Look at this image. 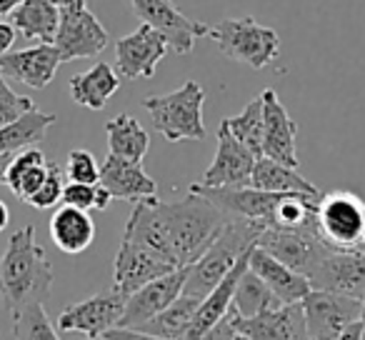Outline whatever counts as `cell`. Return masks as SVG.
Returning a JSON list of instances; mask_svg holds the SVG:
<instances>
[{
    "label": "cell",
    "mask_w": 365,
    "mask_h": 340,
    "mask_svg": "<svg viewBox=\"0 0 365 340\" xmlns=\"http://www.w3.org/2000/svg\"><path fill=\"white\" fill-rule=\"evenodd\" d=\"M53 265L46 248L38 245L36 225H23L8 240L0 255V303L11 318L26 308L46 303L53 290Z\"/></svg>",
    "instance_id": "cell-1"
},
{
    "label": "cell",
    "mask_w": 365,
    "mask_h": 340,
    "mask_svg": "<svg viewBox=\"0 0 365 340\" xmlns=\"http://www.w3.org/2000/svg\"><path fill=\"white\" fill-rule=\"evenodd\" d=\"M155 210L165 225L168 240L180 268L193 265L228 223V215L223 210L190 190L182 200H173V203H163L155 198Z\"/></svg>",
    "instance_id": "cell-2"
},
{
    "label": "cell",
    "mask_w": 365,
    "mask_h": 340,
    "mask_svg": "<svg viewBox=\"0 0 365 340\" xmlns=\"http://www.w3.org/2000/svg\"><path fill=\"white\" fill-rule=\"evenodd\" d=\"M268 228L260 220H245V218H228L218 238L210 243V248L188 265V278L182 285V295H195L205 298L225 275L233 270L240 255L255 248L260 233Z\"/></svg>",
    "instance_id": "cell-3"
},
{
    "label": "cell",
    "mask_w": 365,
    "mask_h": 340,
    "mask_svg": "<svg viewBox=\"0 0 365 340\" xmlns=\"http://www.w3.org/2000/svg\"><path fill=\"white\" fill-rule=\"evenodd\" d=\"M203 103L205 93L195 81L182 83L178 91L165 96H150L143 101L145 110L150 113L155 130L168 143L182 140H205L203 125Z\"/></svg>",
    "instance_id": "cell-4"
},
{
    "label": "cell",
    "mask_w": 365,
    "mask_h": 340,
    "mask_svg": "<svg viewBox=\"0 0 365 340\" xmlns=\"http://www.w3.org/2000/svg\"><path fill=\"white\" fill-rule=\"evenodd\" d=\"M208 38H213V43L225 58L243 63L253 71L268 68L280 56L278 33L268 26H260L253 16L225 18L210 26Z\"/></svg>",
    "instance_id": "cell-5"
},
{
    "label": "cell",
    "mask_w": 365,
    "mask_h": 340,
    "mask_svg": "<svg viewBox=\"0 0 365 340\" xmlns=\"http://www.w3.org/2000/svg\"><path fill=\"white\" fill-rule=\"evenodd\" d=\"M315 225L330 250L365 253V200L353 190L320 193Z\"/></svg>",
    "instance_id": "cell-6"
},
{
    "label": "cell",
    "mask_w": 365,
    "mask_h": 340,
    "mask_svg": "<svg viewBox=\"0 0 365 340\" xmlns=\"http://www.w3.org/2000/svg\"><path fill=\"white\" fill-rule=\"evenodd\" d=\"M255 245L303 275H310L325 255L333 253L325 245V240L320 238L315 220L308 225H298V228H275V225H268L260 233Z\"/></svg>",
    "instance_id": "cell-7"
},
{
    "label": "cell",
    "mask_w": 365,
    "mask_h": 340,
    "mask_svg": "<svg viewBox=\"0 0 365 340\" xmlns=\"http://www.w3.org/2000/svg\"><path fill=\"white\" fill-rule=\"evenodd\" d=\"M110 43V36L88 8L86 0H73L71 6L61 8V26H58L56 41L63 63L78 61V58H96Z\"/></svg>",
    "instance_id": "cell-8"
},
{
    "label": "cell",
    "mask_w": 365,
    "mask_h": 340,
    "mask_svg": "<svg viewBox=\"0 0 365 340\" xmlns=\"http://www.w3.org/2000/svg\"><path fill=\"white\" fill-rule=\"evenodd\" d=\"M305 330L310 340H338L353 323L360 320L363 300L330 290H310L303 298Z\"/></svg>",
    "instance_id": "cell-9"
},
{
    "label": "cell",
    "mask_w": 365,
    "mask_h": 340,
    "mask_svg": "<svg viewBox=\"0 0 365 340\" xmlns=\"http://www.w3.org/2000/svg\"><path fill=\"white\" fill-rule=\"evenodd\" d=\"M130 8L138 16V21L165 36L168 46L178 56H190L195 41L210 33V26L182 16V11L173 0H130Z\"/></svg>",
    "instance_id": "cell-10"
},
{
    "label": "cell",
    "mask_w": 365,
    "mask_h": 340,
    "mask_svg": "<svg viewBox=\"0 0 365 340\" xmlns=\"http://www.w3.org/2000/svg\"><path fill=\"white\" fill-rule=\"evenodd\" d=\"M128 295L120 290H108V293H98L81 303H73L61 310L56 328L63 333H83L86 338H101L108 330L118 328L123 310H125Z\"/></svg>",
    "instance_id": "cell-11"
},
{
    "label": "cell",
    "mask_w": 365,
    "mask_h": 340,
    "mask_svg": "<svg viewBox=\"0 0 365 340\" xmlns=\"http://www.w3.org/2000/svg\"><path fill=\"white\" fill-rule=\"evenodd\" d=\"M168 48L170 46L163 33L140 23L138 31L115 43V73L123 81H140V78L150 81Z\"/></svg>",
    "instance_id": "cell-12"
},
{
    "label": "cell",
    "mask_w": 365,
    "mask_h": 340,
    "mask_svg": "<svg viewBox=\"0 0 365 340\" xmlns=\"http://www.w3.org/2000/svg\"><path fill=\"white\" fill-rule=\"evenodd\" d=\"M258 158L230 133L228 123L218 125V150H215L213 163L200 178V185L208 188H245L250 185L253 165Z\"/></svg>",
    "instance_id": "cell-13"
},
{
    "label": "cell",
    "mask_w": 365,
    "mask_h": 340,
    "mask_svg": "<svg viewBox=\"0 0 365 340\" xmlns=\"http://www.w3.org/2000/svg\"><path fill=\"white\" fill-rule=\"evenodd\" d=\"M188 190L203 195L215 208L223 210L228 218L260 220L265 225L270 223V215H273L275 205L285 195V193H268V190L253 188V185H245V188H208V185L193 183Z\"/></svg>",
    "instance_id": "cell-14"
},
{
    "label": "cell",
    "mask_w": 365,
    "mask_h": 340,
    "mask_svg": "<svg viewBox=\"0 0 365 340\" xmlns=\"http://www.w3.org/2000/svg\"><path fill=\"white\" fill-rule=\"evenodd\" d=\"M185 278H188V265L173 270V273L163 275V278L150 280L140 290L128 295L125 310H123L120 320H118V328H140L148 320L155 318L158 313H163L182 293Z\"/></svg>",
    "instance_id": "cell-15"
},
{
    "label": "cell",
    "mask_w": 365,
    "mask_h": 340,
    "mask_svg": "<svg viewBox=\"0 0 365 340\" xmlns=\"http://www.w3.org/2000/svg\"><path fill=\"white\" fill-rule=\"evenodd\" d=\"M263 96V158L278 160L288 168H300L298 148V123L288 115L273 88L260 93Z\"/></svg>",
    "instance_id": "cell-16"
},
{
    "label": "cell",
    "mask_w": 365,
    "mask_h": 340,
    "mask_svg": "<svg viewBox=\"0 0 365 340\" xmlns=\"http://www.w3.org/2000/svg\"><path fill=\"white\" fill-rule=\"evenodd\" d=\"M313 290L360 298L365 295V253L358 250H333L318 263V268L308 275Z\"/></svg>",
    "instance_id": "cell-17"
},
{
    "label": "cell",
    "mask_w": 365,
    "mask_h": 340,
    "mask_svg": "<svg viewBox=\"0 0 365 340\" xmlns=\"http://www.w3.org/2000/svg\"><path fill=\"white\" fill-rule=\"evenodd\" d=\"M61 53L51 43L26 48V51L3 53L0 56V76L6 81H16L33 91H43L51 86L56 78L58 66H61Z\"/></svg>",
    "instance_id": "cell-18"
},
{
    "label": "cell",
    "mask_w": 365,
    "mask_h": 340,
    "mask_svg": "<svg viewBox=\"0 0 365 340\" xmlns=\"http://www.w3.org/2000/svg\"><path fill=\"white\" fill-rule=\"evenodd\" d=\"M173 270L178 268L173 263H168V260H163L160 255L150 253V250L140 248V245L130 243V240H120L115 263H113V280H115L113 288L120 290L123 295H133L150 280L163 278V275L173 273Z\"/></svg>",
    "instance_id": "cell-19"
},
{
    "label": "cell",
    "mask_w": 365,
    "mask_h": 340,
    "mask_svg": "<svg viewBox=\"0 0 365 340\" xmlns=\"http://www.w3.org/2000/svg\"><path fill=\"white\" fill-rule=\"evenodd\" d=\"M238 333L248 340H310L300 303L280 305L253 318H238Z\"/></svg>",
    "instance_id": "cell-20"
},
{
    "label": "cell",
    "mask_w": 365,
    "mask_h": 340,
    "mask_svg": "<svg viewBox=\"0 0 365 340\" xmlns=\"http://www.w3.org/2000/svg\"><path fill=\"white\" fill-rule=\"evenodd\" d=\"M101 185L113 195V200H128V203H140V200L155 198L158 185L150 175L140 168V163L123 160L118 155H108L101 165Z\"/></svg>",
    "instance_id": "cell-21"
},
{
    "label": "cell",
    "mask_w": 365,
    "mask_h": 340,
    "mask_svg": "<svg viewBox=\"0 0 365 340\" xmlns=\"http://www.w3.org/2000/svg\"><path fill=\"white\" fill-rule=\"evenodd\" d=\"M250 270H253V273L258 275L275 295H278L283 305L303 303L305 295L313 290L308 275L288 268V265L280 263L278 258H273L270 253L260 250L258 245H255L253 253H250Z\"/></svg>",
    "instance_id": "cell-22"
},
{
    "label": "cell",
    "mask_w": 365,
    "mask_h": 340,
    "mask_svg": "<svg viewBox=\"0 0 365 340\" xmlns=\"http://www.w3.org/2000/svg\"><path fill=\"white\" fill-rule=\"evenodd\" d=\"M123 240H130V243L140 245V248L150 250V253L160 255L163 260L173 263L175 268H180L175 253H173L170 240H168L165 225H163L160 215L155 210V198L140 200V203L133 205V213L125 223V230H123Z\"/></svg>",
    "instance_id": "cell-23"
},
{
    "label": "cell",
    "mask_w": 365,
    "mask_h": 340,
    "mask_svg": "<svg viewBox=\"0 0 365 340\" xmlns=\"http://www.w3.org/2000/svg\"><path fill=\"white\" fill-rule=\"evenodd\" d=\"M51 240L61 253L78 255L91 248L96 240V223L88 210L61 205L51 218Z\"/></svg>",
    "instance_id": "cell-24"
},
{
    "label": "cell",
    "mask_w": 365,
    "mask_h": 340,
    "mask_svg": "<svg viewBox=\"0 0 365 340\" xmlns=\"http://www.w3.org/2000/svg\"><path fill=\"white\" fill-rule=\"evenodd\" d=\"M71 98L88 110H103L120 88V76L108 63H96L91 71L78 73L68 83Z\"/></svg>",
    "instance_id": "cell-25"
},
{
    "label": "cell",
    "mask_w": 365,
    "mask_h": 340,
    "mask_svg": "<svg viewBox=\"0 0 365 340\" xmlns=\"http://www.w3.org/2000/svg\"><path fill=\"white\" fill-rule=\"evenodd\" d=\"M8 18L16 33H21L23 38L53 46L61 26V8L53 0H21V6Z\"/></svg>",
    "instance_id": "cell-26"
},
{
    "label": "cell",
    "mask_w": 365,
    "mask_h": 340,
    "mask_svg": "<svg viewBox=\"0 0 365 340\" xmlns=\"http://www.w3.org/2000/svg\"><path fill=\"white\" fill-rule=\"evenodd\" d=\"M48 175V160L43 155L41 148L31 145V148H23L21 153H16L8 165V173H6V185L13 190L18 200H31L33 195L41 190L43 180Z\"/></svg>",
    "instance_id": "cell-27"
},
{
    "label": "cell",
    "mask_w": 365,
    "mask_h": 340,
    "mask_svg": "<svg viewBox=\"0 0 365 340\" xmlns=\"http://www.w3.org/2000/svg\"><path fill=\"white\" fill-rule=\"evenodd\" d=\"M250 185L268 193H305V195H320L323 190L308 178L298 173V168H288L270 158H258L250 175Z\"/></svg>",
    "instance_id": "cell-28"
},
{
    "label": "cell",
    "mask_w": 365,
    "mask_h": 340,
    "mask_svg": "<svg viewBox=\"0 0 365 340\" xmlns=\"http://www.w3.org/2000/svg\"><path fill=\"white\" fill-rule=\"evenodd\" d=\"M106 135H108V145H110V155H118L123 160L140 163L145 158L148 148H150L148 130L135 118L128 115V113L115 115L113 120L106 123Z\"/></svg>",
    "instance_id": "cell-29"
},
{
    "label": "cell",
    "mask_w": 365,
    "mask_h": 340,
    "mask_svg": "<svg viewBox=\"0 0 365 340\" xmlns=\"http://www.w3.org/2000/svg\"><path fill=\"white\" fill-rule=\"evenodd\" d=\"M200 300L203 298L180 293L163 313H158L155 318L148 320L145 325H140V328H135V330H145V333L158 335V338H163V340H185Z\"/></svg>",
    "instance_id": "cell-30"
},
{
    "label": "cell",
    "mask_w": 365,
    "mask_h": 340,
    "mask_svg": "<svg viewBox=\"0 0 365 340\" xmlns=\"http://www.w3.org/2000/svg\"><path fill=\"white\" fill-rule=\"evenodd\" d=\"M56 123L53 113H43V110H31L23 118H18L16 123H8V125L0 128V155H16L23 148H31L36 143H41L46 138L48 128Z\"/></svg>",
    "instance_id": "cell-31"
},
{
    "label": "cell",
    "mask_w": 365,
    "mask_h": 340,
    "mask_svg": "<svg viewBox=\"0 0 365 340\" xmlns=\"http://www.w3.org/2000/svg\"><path fill=\"white\" fill-rule=\"evenodd\" d=\"M233 310L238 313V318H253V315H260L265 310H273L280 308V298L258 278V275L250 270H245L240 275L238 285H235V293H233Z\"/></svg>",
    "instance_id": "cell-32"
},
{
    "label": "cell",
    "mask_w": 365,
    "mask_h": 340,
    "mask_svg": "<svg viewBox=\"0 0 365 340\" xmlns=\"http://www.w3.org/2000/svg\"><path fill=\"white\" fill-rule=\"evenodd\" d=\"M230 133L253 153L255 158H263V96L253 98L243 113L233 118H225Z\"/></svg>",
    "instance_id": "cell-33"
},
{
    "label": "cell",
    "mask_w": 365,
    "mask_h": 340,
    "mask_svg": "<svg viewBox=\"0 0 365 340\" xmlns=\"http://www.w3.org/2000/svg\"><path fill=\"white\" fill-rule=\"evenodd\" d=\"M13 335L16 340H61L58 328L51 323L43 303L31 305L13 318Z\"/></svg>",
    "instance_id": "cell-34"
},
{
    "label": "cell",
    "mask_w": 365,
    "mask_h": 340,
    "mask_svg": "<svg viewBox=\"0 0 365 340\" xmlns=\"http://www.w3.org/2000/svg\"><path fill=\"white\" fill-rule=\"evenodd\" d=\"M110 200L113 195L101 183H66V188H63V205H71L78 210H106Z\"/></svg>",
    "instance_id": "cell-35"
},
{
    "label": "cell",
    "mask_w": 365,
    "mask_h": 340,
    "mask_svg": "<svg viewBox=\"0 0 365 340\" xmlns=\"http://www.w3.org/2000/svg\"><path fill=\"white\" fill-rule=\"evenodd\" d=\"M66 175H68V183L96 185V183H101V163L96 160V155H93L91 150L76 148V150H71V155H68Z\"/></svg>",
    "instance_id": "cell-36"
},
{
    "label": "cell",
    "mask_w": 365,
    "mask_h": 340,
    "mask_svg": "<svg viewBox=\"0 0 365 340\" xmlns=\"http://www.w3.org/2000/svg\"><path fill=\"white\" fill-rule=\"evenodd\" d=\"M63 168L58 163H48V175L43 180L41 190L28 200V205H33L36 210H51L53 205H58L63 200Z\"/></svg>",
    "instance_id": "cell-37"
},
{
    "label": "cell",
    "mask_w": 365,
    "mask_h": 340,
    "mask_svg": "<svg viewBox=\"0 0 365 340\" xmlns=\"http://www.w3.org/2000/svg\"><path fill=\"white\" fill-rule=\"evenodd\" d=\"M36 110V101L26 96H18L8 81L0 76V128L8 123H16L18 118H23L26 113Z\"/></svg>",
    "instance_id": "cell-38"
},
{
    "label": "cell",
    "mask_w": 365,
    "mask_h": 340,
    "mask_svg": "<svg viewBox=\"0 0 365 340\" xmlns=\"http://www.w3.org/2000/svg\"><path fill=\"white\" fill-rule=\"evenodd\" d=\"M235 335H238V313H235L233 305H230L228 313H225L200 340H235Z\"/></svg>",
    "instance_id": "cell-39"
},
{
    "label": "cell",
    "mask_w": 365,
    "mask_h": 340,
    "mask_svg": "<svg viewBox=\"0 0 365 340\" xmlns=\"http://www.w3.org/2000/svg\"><path fill=\"white\" fill-rule=\"evenodd\" d=\"M106 338L110 340H163L158 335H150L145 330H135V328H113L106 333Z\"/></svg>",
    "instance_id": "cell-40"
},
{
    "label": "cell",
    "mask_w": 365,
    "mask_h": 340,
    "mask_svg": "<svg viewBox=\"0 0 365 340\" xmlns=\"http://www.w3.org/2000/svg\"><path fill=\"white\" fill-rule=\"evenodd\" d=\"M16 36H18V33H16V28H13L11 23L0 21V56L11 51V46L16 43Z\"/></svg>",
    "instance_id": "cell-41"
},
{
    "label": "cell",
    "mask_w": 365,
    "mask_h": 340,
    "mask_svg": "<svg viewBox=\"0 0 365 340\" xmlns=\"http://www.w3.org/2000/svg\"><path fill=\"white\" fill-rule=\"evenodd\" d=\"M18 6H21V0H0V18H8Z\"/></svg>",
    "instance_id": "cell-42"
},
{
    "label": "cell",
    "mask_w": 365,
    "mask_h": 340,
    "mask_svg": "<svg viewBox=\"0 0 365 340\" xmlns=\"http://www.w3.org/2000/svg\"><path fill=\"white\" fill-rule=\"evenodd\" d=\"M8 223H11V210H8V205L0 200V233L8 228Z\"/></svg>",
    "instance_id": "cell-43"
},
{
    "label": "cell",
    "mask_w": 365,
    "mask_h": 340,
    "mask_svg": "<svg viewBox=\"0 0 365 340\" xmlns=\"http://www.w3.org/2000/svg\"><path fill=\"white\" fill-rule=\"evenodd\" d=\"M360 340H365V295H363V310H360Z\"/></svg>",
    "instance_id": "cell-44"
},
{
    "label": "cell",
    "mask_w": 365,
    "mask_h": 340,
    "mask_svg": "<svg viewBox=\"0 0 365 340\" xmlns=\"http://www.w3.org/2000/svg\"><path fill=\"white\" fill-rule=\"evenodd\" d=\"M53 3H56L58 8H63V6H71L73 0H53Z\"/></svg>",
    "instance_id": "cell-45"
},
{
    "label": "cell",
    "mask_w": 365,
    "mask_h": 340,
    "mask_svg": "<svg viewBox=\"0 0 365 340\" xmlns=\"http://www.w3.org/2000/svg\"><path fill=\"white\" fill-rule=\"evenodd\" d=\"M86 340H110V338H106V335H101V338H86Z\"/></svg>",
    "instance_id": "cell-46"
},
{
    "label": "cell",
    "mask_w": 365,
    "mask_h": 340,
    "mask_svg": "<svg viewBox=\"0 0 365 340\" xmlns=\"http://www.w3.org/2000/svg\"><path fill=\"white\" fill-rule=\"evenodd\" d=\"M235 340H248V338H245V335H240V333H238V335H235Z\"/></svg>",
    "instance_id": "cell-47"
}]
</instances>
